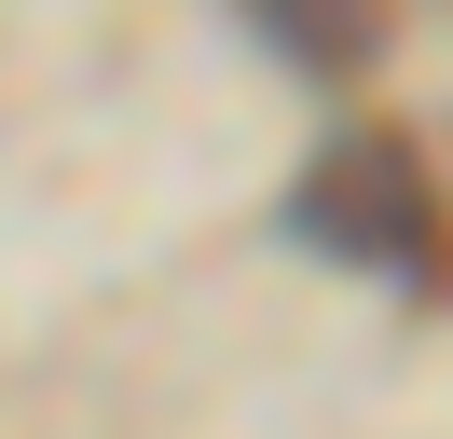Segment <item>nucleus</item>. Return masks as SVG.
<instances>
[{
    "label": "nucleus",
    "mask_w": 453,
    "mask_h": 439,
    "mask_svg": "<svg viewBox=\"0 0 453 439\" xmlns=\"http://www.w3.org/2000/svg\"><path fill=\"white\" fill-rule=\"evenodd\" d=\"M288 234L330 247V261H357V274H426L440 261V192H426L412 137L343 124L330 151L303 165V192H288Z\"/></svg>",
    "instance_id": "nucleus-1"
},
{
    "label": "nucleus",
    "mask_w": 453,
    "mask_h": 439,
    "mask_svg": "<svg viewBox=\"0 0 453 439\" xmlns=\"http://www.w3.org/2000/svg\"><path fill=\"white\" fill-rule=\"evenodd\" d=\"M234 14H248L303 82H357L371 55H385V0H234Z\"/></svg>",
    "instance_id": "nucleus-2"
}]
</instances>
